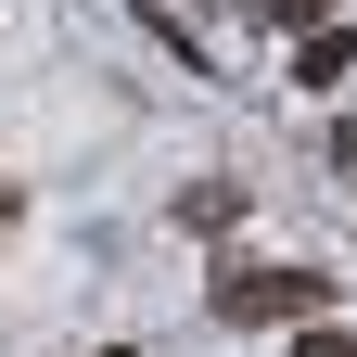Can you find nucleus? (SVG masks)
<instances>
[{
	"label": "nucleus",
	"mask_w": 357,
	"mask_h": 357,
	"mask_svg": "<svg viewBox=\"0 0 357 357\" xmlns=\"http://www.w3.org/2000/svg\"><path fill=\"white\" fill-rule=\"evenodd\" d=\"M217 319H230V332H294V319H332V281H319V268H243V281H217Z\"/></svg>",
	"instance_id": "1"
},
{
	"label": "nucleus",
	"mask_w": 357,
	"mask_h": 357,
	"mask_svg": "<svg viewBox=\"0 0 357 357\" xmlns=\"http://www.w3.org/2000/svg\"><path fill=\"white\" fill-rule=\"evenodd\" d=\"M332 77H357V26H306L294 38V89H332Z\"/></svg>",
	"instance_id": "2"
},
{
	"label": "nucleus",
	"mask_w": 357,
	"mask_h": 357,
	"mask_svg": "<svg viewBox=\"0 0 357 357\" xmlns=\"http://www.w3.org/2000/svg\"><path fill=\"white\" fill-rule=\"evenodd\" d=\"M230 217H243V192H230V178H217V192H178V230H230Z\"/></svg>",
	"instance_id": "3"
},
{
	"label": "nucleus",
	"mask_w": 357,
	"mask_h": 357,
	"mask_svg": "<svg viewBox=\"0 0 357 357\" xmlns=\"http://www.w3.org/2000/svg\"><path fill=\"white\" fill-rule=\"evenodd\" d=\"M294 357H357V332H332V319H294Z\"/></svg>",
	"instance_id": "4"
},
{
	"label": "nucleus",
	"mask_w": 357,
	"mask_h": 357,
	"mask_svg": "<svg viewBox=\"0 0 357 357\" xmlns=\"http://www.w3.org/2000/svg\"><path fill=\"white\" fill-rule=\"evenodd\" d=\"M255 13H281V26H332L344 0H255Z\"/></svg>",
	"instance_id": "5"
},
{
	"label": "nucleus",
	"mask_w": 357,
	"mask_h": 357,
	"mask_svg": "<svg viewBox=\"0 0 357 357\" xmlns=\"http://www.w3.org/2000/svg\"><path fill=\"white\" fill-rule=\"evenodd\" d=\"M230 13H255V0H230Z\"/></svg>",
	"instance_id": "6"
}]
</instances>
